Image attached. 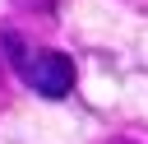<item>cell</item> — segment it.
Wrapping results in <instances>:
<instances>
[{"instance_id":"obj_1","label":"cell","mask_w":148,"mask_h":144,"mask_svg":"<svg viewBox=\"0 0 148 144\" xmlns=\"http://www.w3.org/2000/svg\"><path fill=\"white\" fill-rule=\"evenodd\" d=\"M0 51H5L9 70H14V74H18L37 98L60 102V98H69V93H74V79H79L74 56H65V51H56V46H28L14 28H5V33H0Z\"/></svg>"}]
</instances>
